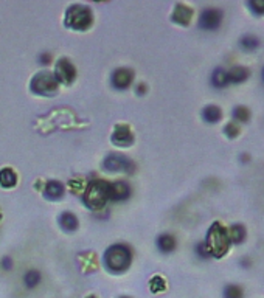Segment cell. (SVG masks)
<instances>
[{
	"mask_svg": "<svg viewBox=\"0 0 264 298\" xmlns=\"http://www.w3.org/2000/svg\"><path fill=\"white\" fill-rule=\"evenodd\" d=\"M132 263V252L124 244H114L103 255L104 267L112 274H123Z\"/></svg>",
	"mask_w": 264,
	"mask_h": 298,
	"instance_id": "6da1fadb",
	"label": "cell"
},
{
	"mask_svg": "<svg viewBox=\"0 0 264 298\" xmlns=\"http://www.w3.org/2000/svg\"><path fill=\"white\" fill-rule=\"evenodd\" d=\"M204 246L207 247V252L210 256L215 258H222L230 246L229 239V231H227L219 222H215L207 231V238Z\"/></svg>",
	"mask_w": 264,
	"mask_h": 298,
	"instance_id": "7a4b0ae2",
	"label": "cell"
},
{
	"mask_svg": "<svg viewBox=\"0 0 264 298\" xmlns=\"http://www.w3.org/2000/svg\"><path fill=\"white\" fill-rule=\"evenodd\" d=\"M64 23L69 28L76 30V31H86L89 30L94 23V14L92 10L86 5H70L66 11V17H64Z\"/></svg>",
	"mask_w": 264,
	"mask_h": 298,
	"instance_id": "3957f363",
	"label": "cell"
},
{
	"mask_svg": "<svg viewBox=\"0 0 264 298\" xmlns=\"http://www.w3.org/2000/svg\"><path fill=\"white\" fill-rule=\"evenodd\" d=\"M109 188H111V183L99 179L89 182L83 196L86 206H89V208L92 210H101L106 205V202L109 201Z\"/></svg>",
	"mask_w": 264,
	"mask_h": 298,
	"instance_id": "277c9868",
	"label": "cell"
},
{
	"mask_svg": "<svg viewBox=\"0 0 264 298\" xmlns=\"http://www.w3.org/2000/svg\"><path fill=\"white\" fill-rule=\"evenodd\" d=\"M31 92L42 96H51L58 92V81L50 71H41L36 73L30 83Z\"/></svg>",
	"mask_w": 264,
	"mask_h": 298,
	"instance_id": "5b68a950",
	"label": "cell"
},
{
	"mask_svg": "<svg viewBox=\"0 0 264 298\" xmlns=\"http://www.w3.org/2000/svg\"><path fill=\"white\" fill-rule=\"evenodd\" d=\"M54 78H56L58 84H64V86H70L76 78V69L75 66L67 58H61L56 62V67H54Z\"/></svg>",
	"mask_w": 264,
	"mask_h": 298,
	"instance_id": "8992f818",
	"label": "cell"
},
{
	"mask_svg": "<svg viewBox=\"0 0 264 298\" xmlns=\"http://www.w3.org/2000/svg\"><path fill=\"white\" fill-rule=\"evenodd\" d=\"M103 168L106 171H111V173H115V171L134 173V163L121 154H109L103 161Z\"/></svg>",
	"mask_w": 264,
	"mask_h": 298,
	"instance_id": "52a82bcc",
	"label": "cell"
},
{
	"mask_svg": "<svg viewBox=\"0 0 264 298\" xmlns=\"http://www.w3.org/2000/svg\"><path fill=\"white\" fill-rule=\"evenodd\" d=\"M222 22V11L216 10V8H207L201 13L199 17V28L213 31L216 28H219V25Z\"/></svg>",
	"mask_w": 264,
	"mask_h": 298,
	"instance_id": "ba28073f",
	"label": "cell"
},
{
	"mask_svg": "<svg viewBox=\"0 0 264 298\" xmlns=\"http://www.w3.org/2000/svg\"><path fill=\"white\" fill-rule=\"evenodd\" d=\"M132 79H134V71L127 67H120L112 73L111 83L117 90H124L131 86Z\"/></svg>",
	"mask_w": 264,
	"mask_h": 298,
	"instance_id": "9c48e42d",
	"label": "cell"
},
{
	"mask_svg": "<svg viewBox=\"0 0 264 298\" xmlns=\"http://www.w3.org/2000/svg\"><path fill=\"white\" fill-rule=\"evenodd\" d=\"M134 141V135L131 132V129L127 128L126 124H118L117 128L112 132V143L117 144L120 148H126L131 146Z\"/></svg>",
	"mask_w": 264,
	"mask_h": 298,
	"instance_id": "30bf717a",
	"label": "cell"
},
{
	"mask_svg": "<svg viewBox=\"0 0 264 298\" xmlns=\"http://www.w3.org/2000/svg\"><path fill=\"white\" fill-rule=\"evenodd\" d=\"M129 196H131V186L126 182H123V180L111 183V188H109V201L121 202V201H126Z\"/></svg>",
	"mask_w": 264,
	"mask_h": 298,
	"instance_id": "8fae6325",
	"label": "cell"
},
{
	"mask_svg": "<svg viewBox=\"0 0 264 298\" xmlns=\"http://www.w3.org/2000/svg\"><path fill=\"white\" fill-rule=\"evenodd\" d=\"M191 16H193V11H191V8H188L187 5H176L174 8V13H172L171 16V21L172 22H176L179 25H188L190 21H191Z\"/></svg>",
	"mask_w": 264,
	"mask_h": 298,
	"instance_id": "7c38bea8",
	"label": "cell"
},
{
	"mask_svg": "<svg viewBox=\"0 0 264 298\" xmlns=\"http://www.w3.org/2000/svg\"><path fill=\"white\" fill-rule=\"evenodd\" d=\"M64 194V185L58 180H48L47 183H45V188H44V197H47L48 201H58L61 199Z\"/></svg>",
	"mask_w": 264,
	"mask_h": 298,
	"instance_id": "4fadbf2b",
	"label": "cell"
},
{
	"mask_svg": "<svg viewBox=\"0 0 264 298\" xmlns=\"http://www.w3.org/2000/svg\"><path fill=\"white\" fill-rule=\"evenodd\" d=\"M59 225H61V229L64 231H75L78 229V218L73 214V213H70V211H64L61 216H59Z\"/></svg>",
	"mask_w": 264,
	"mask_h": 298,
	"instance_id": "5bb4252c",
	"label": "cell"
},
{
	"mask_svg": "<svg viewBox=\"0 0 264 298\" xmlns=\"http://www.w3.org/2000/svg\"><path fill=\"white\" fill-rule=\"evenodd\" d=\"M249 78V69L245 67H233L232 70L227 71V79H229V84H240L242 81Z\"/></svg>",
	"mask_w": 264,
	"mask_h": 298,
	"instance_id": "9a60e30c",
	"label": "cell"
},
{
	"mask_svg": "<svg viewBox=\"0 0 264 298\" xmlns=\"http://www.w3.org/2000/svg\"><path fill=\"white\" fill-rule=\"evenodd\" d=\"M156 244H157V249L162 252V253H169V252L176 249V239H174V236H171V234H168V233L160 234L156 241Z\"/></svg>",
	"mask_w": 264,
	"mask_h": 298,
	"instance_id": "2e32d148",
	"label": "cell"
},
{
	"mask_svg": "<svg viewBox=\"0 0 264 298\" xmlns=\"http://www.w3.org/2000/svg\"><path fill=\"white\" fill-rule=\"evenodd\" d=\"M17 183V176L11 168L0 169V185L3 188H13Z\"/></svg>",
	"mask_w": 264,
	"mask_h": 298,
	"instance_id": "e0dca14e",
	"label": "cell"
},
{
	"mask_svg": "<svg viewBox=\"0 0 264 298\" xmlns=\"http://www.w3.org/2000/svg\"><path fill=\"white\" fill-rule=\"evenodd\" d=\"M221 109L219 107H216V106H207L205 109L202 111V118H204V121H207V123H210V124H213V123H216V121H219L221 120Z\"/></svg>",
	"mask_w": 264,
	"mask_h": 298,
	"instance_id": "ac0fdd59",
	"label": "cell"
},
{
	"mask_svg": "<svg viewBox=\"0 0 264 298\" xmlns=\"http://www.w3.org/2000/svg\"><path fill=\"white\" fill-rule=\"evenodd\" d=\"M244 238H245V229L242 227V225L241 224L232 225L230 230H229V239H230V242L240 244V242L244 241Z\"/></svg>",
	"mask_w": 264,
	"mask_h": 298,
	"instance_id": "d6986e66",
	"label": "cell"
},
{
	"mask_svg": "<svg viewBox=\"0 0 264 298\" xmlns=\"http://www.w3.org/2000/svg\"><path fill=\"white\" fill-rule=\"evenodd\" d=\"M212 84L215 87H224L229 84V79H227V71L224 69H216L212 75Z\"/></svg>",
	"mask_w": 264,
	"mask_h": 298,
	"instance_id": "ffe728a7",
	"label": "cell"
},
{
	"mask_svg": "<svg viewBox=\"0 0 264 298\" xmlns=\"http://www.w3.org/2000/svg\"><path fill=\"white\" fill-rule=\"evenodd\" d=\"M24 283L28 289H33L36 287L39 283H41V274L38 270H30V272H26L25 276H24Z\"/></svg>",
	"mask_w": 264,
	"mask_h": 298,
	"instance_id": "44dd1931",
	"label": "cell"
},
{
	"mask_svg": "<svg viewBox=\"0 0 264 298\" xmlns=\"http://www.w3.org/2000/svg\"><path fill=\"white\" fill-rule=\"evenodd\" d=\"M233 118L238 120L240 123H245V121H249V118H250V112H249L247 107L238 106V107H235V111H233Z\"/></svg>",
	"mask_w": 264,
	"mask_h": 298,
	"instance_id": "7402d4cb",
	"label": "cell"
},
{
	"mask_svg": "<svg viewBox=\"0 0 264 298\" xmlns=\"http://www.w3.org/2000/svg\"><path fill=\"white\" fill-rule=\"evenodd\" d=\"M260 45V41H258V38H255V36H244V38L241 39V47L244 48V50H255Z\"/></svg>",
	"mask_w": 264,
	"mask_h": 298,
	"instance_id": "603a6c76",
	"label": "cell"
},
{
	"mask_svg": "<svg viewBox=\"0 0 264 298\" xmlns=\"http://www.w3.org/2000/svg\"><path fill=\"white\" fill-rule=\"evenodd\" d=\"M224 298H242V289L236 284H230L224 289Z\"/></svg>",
	"mask_w": 264,
	"mask_h": 298,
	"instance_id": "cb8c5ba5",
	"label": "cell"
},
{
	"mask_svg": "<svg viewBox=\"0 0 264 298\" xmlns=\"http://www.w3.org/2000/svg\"><path fill=\"white\" fill-rule=\"evenodd\" d=\"M149 289H151V292H154V294L162 292L163 289H165V279H163L162 276H154L149 281Z\"/></svg>",
	"mask_w": 264,
	"mask_h": 298,
	"instance_id": "d4e9b609",
	"label": "cell"
},
{
	"mask_svg": "<svg viewBox=\"0 0 264 298\" xmlns=\"http://www.w3.org/2000/svg\"><path fill=\"white\" fill-rule=\"evenodd\" d=\"M249 6L252 8L253 13L264 14V0H252V2H249Z\"/></svg>",
	"mask_w": 264,
	"mask_h": 298,
	"instance_id": "484cf974",
	"label": "cell"
},
{
	"mask_svg": "<svg viewBox=\"0 0 264 298\" xmlns=\"http://www.w3.org/2000/svg\"><path fill=\"white\" fill-rule=\"evenodd\" d=\"M224 132L229 135L230 138H235L236 135L240 134V126L238 124H235V123H229L225 126V129H224Z\"/></svg>",
	"mask_w": 264,
	"mask_h": 298,
	"instance_id": "4316f807",
	"label": "cell"
},
{
	"mask_svg": "<svg viewBox=\"0 0 264 298\" xmlns=\"http://www.w3.org/2000/svg\"><path fill=\"white\" fill-rule=\"evenodd\" d=\"M196 252H197V255L201 256V258H208V256H210V255H208V252H207V247L204 246V242L202 244H197Z\"/></svg>",
	"mask_w": 264,
	"mask_h": 298,
	"instance_id": "83f0119b",
	"label": "cell"
},
{
	"mask_svg": "<svg viewBox=\"0 0 264 298\" xmlns=\"http://www.w3.org/2000/svg\"><path fill=\"white\" fill-rule=\"evenodd\" d=\"M39 62H41V64H44V66L50 64V62H51V55H50V53H47V51L41 53V55H39Z\"/></svg>",
	"mask_w": 264,
	"mask_h": 298,
	"instance_id": "f1b7e54d",
	"label": "cell"
},
{
	"mask_svg": "<svg viewBox=\"0 0 264 298\" xmlns=\"http://www.w3.org/2000/svg\"><path fill=\"white\" fill-rule=\"evenodd\" d=\"M2 267L6 269V270H10V269L13 267V261H11V258H8V256L3 258V259H2Z\"/></svg>",
	"mask_w": 264,
	"mask_h": 298,
	"instance_id": "f546056e",
	"label": "cell"
},
{
	"mask_svg": "<svg viewBox=\"0 0 264 298\" xmlns=\"http://www.w3.org/2000/svg\"><path fill=\"white\" fill-rule=\"evenodd\" d=\"M144 92H146V86H144V84H139V86H137V93H139V95H143Z\"/></svg>",
	"mask_w": 264,
	"mask_h": 298,
	"instance_id": "4dcf8cb0",
	"label": "cell"
},
{
	"mask_svg": "<svg viewBox=\"0 0 264 298\" xmlns=\"http://www.w3.org/2000/svg\"><path fill=\"white\" fill-rule=\"evenodd\" d=\"M261 78H263V83H264V67H263V71H261Z\"/></svg>",
	"mask_w": 264,
	"mask_h": 298,
	"instance_id": "1f68e13d",
	"label": "cell"
},
{
	"mask_svg": "<svg viewBox=\"0 0 264 298\" xmlns=\"http://www.w3.org/2000/svg\"><path fill=\"white\" fill-rule=\"evenodd\" d=\"M87 298H96V297H94V295H90V297H87Z\"/></svg>",
	"mask_w": 264,
	"mask_h": 298,
	"instance_id": "d6a6232c",
	"label": "cell"
},
{
	"mask_svg": "<svg viewBox=\"0 0 264 298\" xmlns=\"http://www.w3.org/2000/svg\"><path fill=\"white\" fill-rule=\"evenodd\" d=\"M120 298H131V297H120Z\"/></svg>",
	"mask_w": 264,
	"mask_h": 298,
	"instance_id": "836d02e7",
	"label": "cell"
},
{
	"mask_svg": "<svg viewBox=\"0 0 264 298\" xmlns=\"http://www.w3.org/2000/svg\"><path fill=\"white\" fill-rule=\"evenodd\" d=\"M0 219H2V214H0Z\"/></svg>",
	"mask_w": 264,
	"mask_h": 298,
	"instance_id": "e575fe53",
	"label": "cell"
}]
</instances>
